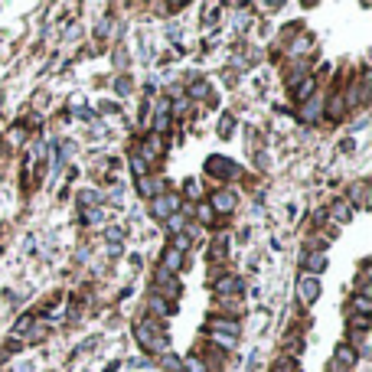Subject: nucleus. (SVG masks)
<instances>
[{"label": "nucleus", "instance_id": "nucleus-1", "mask_svg": "<svg viewBox=\"0 0 372 372\" xmlns=\"http://www.w3.org/2000/svg\"><path fill=\"white\" fill-rule=\"evenodd\" d=\"M137 340L147 349H167V340L160 336V326H157L154 320H140L137 323Z\"/></svg>", "mask_w": 372, "mask_h": 372}, {"label": "nucleus", "instance_id": "nucleus-9", "mask_svg": "<svg viewBox=\"0 0 372 372\" xmlns=\"http://www.w3.org/2000/svg\"><path fill=\"white\" fill-rule=\"evenodd\" d=\"M137 189L144 196H157V193H163V183H157V180H150V177H140L137 180Z\"/></svg>", "mask_w": 372, "mask_h": 372}, {"label": "nucleus", "instance_id": "nucleus-30", "mask_svg": "<svg viewBox=\"0 0 372 372\" xmlns=\"http://www.w3.org/2000/svg\"><path fill=\"white\" fill-rule=\"evenodd\" d=\"M163 366H167V369H170V372H177V369H180V363H177V359H173V356H167V359H163Z\"/></svg>", "mask_w": 372, "mask_h": 372}, {"label": "nucleus", "instance_id": "nucleus-28", "mask_svg": "<svg viewBox=\"0 0 372 372\" xmlns=\"http://www.w3.org/2000/svg\"><path fill=\"white\" fill-rule=\"evenodd\" d=\"M85 222H101V209H88L85 212Z\"/></svg>", "mask_w": 372, "mask_h": 372}, {"label": "nucleus", "instance_id": "nucleus-13", "mask_svg": "<svg viewBox=\"0 0 372 372\" xmlns=\"http://www.w3.org/2000/svg\"><path fill=\"white\" fill-rule=\"evenodd\" d=\"M336 363H340V366H346V369H349V366L356 363V353H353L349 346H340V349H336Z\"/></svg>", "mask_w": 372, "mask_h": 372}, {"label": "nucleus", "instance_id": "nucleus-15", "mask_svg": "<svg viewBox=\"0 0 372 372\" xmlns=\"http://www.w3.org/2000/svg\"><path fill=\"white\" fill-rule=\"evenodd\" d=\"M326 115H330V118H340L343 115V95H333V98L326 101Z\"/></svg>", "mask_w": 372, "mask_h": 372}, {"label": "nucleus", "instance_id": "nucleus-20", "mask_svg": "<svg viewBox=\"0 0 372 372\" xmlns=\"http://www.w3.org/2000/svg\"><path fill=\"white\" fill-rule=\"evenodd\" d=\"M189 95H193V98H206V95H209V85H206V82H196V85L189 88Z\"/></svg>", "mask_w": 372, "mask_h": 372}, {"label": "nucleus", "instance_id": "nucleus-16", "mask_svg": "<svg viewBox=\"0 0 372 372\" xmlns=\"http://www.w3.org/2000/svg\"><path fill=\"white\" fill-rule=\"evenodd\" d=\"M353 307H356V313H359V317L372 313V304H369V297H363V294H356V297H353Z\"/></svg>", "mask_w": 372, "mask_h": 372}, {"label": "nucleus", "instance_id": "nucleus-3", "mask_svg": "<svg viewBox=\"0 0 372 372\" xmlns=\"http://www.w3.org/2000/svg\"><path fill=\"white\" fill-rule=\"evenodd\" d=\"M177 206H180L177 196H154V202H150V212H154L157 219H170Z\"/></svg>", "mask_w": 372, "mask_h": 372}, {"label": "nucleus", "instance_id": "nucleus-10", "mask_svg": "<svg viewBox=\"0 0 372 372\" xmlns=\"http://www.w3.org/2000/svg\"><path fill=\"white\" fill-rule=\"evenodd\" d=\"M317 115H320V95H317V98H307V101H304V108H301L304 121H313Z\"/></svg>", "mask_w": 372, "mask_h": 372}, {"label": "nucleus", "instance_id": "nucleus-14", "mask_svg": "<svg viewBox=\"0 0 372 372\" xmlns=\"http://www.w3.org/2000/svg\"><path fill=\"white\" fill-rule=\"evenodd\" d=\"M333 219H336V222H349V219H353L349 202H336V206H333Z\"/></svg>", "mask_w": 372, "mask_h": 372}, {"label": "nucleus", "instance_id": "nucleus-4", "mask_svg": "<svg viewBox=\"0 0 372 372\" xmlns=\"http://www.w3.org/2000/svg\"><path fill=\"white\" fill-rule=\"evenodd\" d=\"M206 170H209L212 177H235L239 167H235L232 160H225V157H209V160H206Z\"/></svg>", "mask_w": 372, "mask_h": 372}, {"label": "nucleus", "instance_id": "nucleus-25", "mask_svg": "<svg viewBox=\"0 0 372 372\" xmlns=\"http://www.w3.org/2000/svg\"><path fill=\"white\" fill-rule=\"evenodd\" d=\"M186 196H199V183L196 180H186Z\"/></svg>", "mask_w": 372, "mask_h": 372}, {"label": "nucleus", "instance_id": "nucleus-11", "mask_svg": "<svg viewBox=\"0 0 372 372\" xmlns=\"http://www.w3.org/2000/svg\"><path fill=\"white\" fill-rule=\"evenodd\" d=\"M307 268H310V271H323V268H326V255H323V251H310V255H307Z\"/></svg>", "mask_w": 372, "mask_h": 372}, {"label": "nucleus", "instance_id": "nucleus-12", "mask_svg": "<svg viewBox=\"0 0 372 372\" xmlns=\"http://www.w3.org/2000/svg\"><path fill=\"white\" fill-rule=\"evenodd\" d=\"M294 98H301V101L313 98V78H304V82H297V95H294Z\"/></svg>", "mask_w": 372, "mask_h": 372}, {"label": "nucleus", "instance_id": "nucleus-2", "mask_svg": "<svg viewBox=\"0 0 372 372\" xmlns=\"http://www.w3.org/2000/svg\"><path fill=\"white\" fill-rule=\"evenodd\" d=\"M317 294H320V278H313V274L301 278V284H297V297H301V304H313Z\"/></svg>", "mask_w": 372, "mask_h": 372}, {"label": "nucleus", "instance_id": "nucleus-6", "mask_svg": "<svg viewBox=\"0 0 372 372\" xmlns=\"http://www.w3.org/2000/svg\"><path fill=\"white\" fill-rule=\"evenodd\" d=\"M212 333H219V336H239L242 326L235 323L232 317H216V320H212Z\"/></svg>", "mask_w": 372, "mask_h": 372}, {"label": "nucleus", "instance_id": "nucleus-27", "mask_svg": "<svg viewBox=\"0 0 372 372\" xmlns=\"http://www.w3.org/2000/svg\"><path fill=\"white\" fill-rule=\"evenodd\" d=\"M366 323H369L366 317H353V326H356V333H366Z\"/></svg>", "mask_w": 372, "mask_h": 372}, {"label": "nucleus", "instance_id": "nucleus-8", "mask_svg": "<svg viewBox=\"0 0 372 372\" xmlns=\"http://www.w3.org/2000/svg\"><path fill=\"white\" fill-rule=\"evenodd\" d=\"M216 291H219V294H239V291H242V278H222V281H216Z\"/></svg>", "mask_w": 372, "mask_h": 372}, {"label": "nucleus", "instance_id": "nucleus-22", "mask_svg": "<svg viewBox=\"0 0 372 372\" xmlns=\"http://www.w3.org/2000/svg\"><path fill=\"white\" fill-rule=\"evenodd\" d=\"M30 323H33V317H20V323H16V330H13V333H16V336H23L26 330H30Z\"/></svg>", "mask_w": 372, "mask_h": 372}, {"label": "nucleus", "instance_id": "nucleus-26", "mask_svg": "<svg viewBox=\"0 0 372 372\" xmlns=\"http://www.w3.org/2000/svg\"><path fill=\"white\" fill-rule=\"evenodd\" d=\"M212 216H216V212H212L209 206H199V219L202 222H212Z\"/></svg>", "mask_w": 372, "mask_h": 372}, {"label": "nucleus", "instance_id": "nucleus-23", "mask_svg": "<svg viewBox=\"0 0 372 372\" xmlns=\"http://www.w3.org/2000/svg\"><path fill=\"white\" fill-rule=\"evenodd\" d=\"M186 369H189V372H206V366H202L196 356H189V359H186Z\"/></svg>", "mask_w": 372, "mask_h": 372}, {"label": "nucleus", "instance_id": "nucleus-31", "mask_svg": "<svg viewBox=\"0 0 372 372\" xmlns=\"http://www.w3.org/2000/svg\"><path fill=\"white\" fill-rule=\"evenodd\" d=\"M274 372H291V359H281V363L274 366Z\"/></svg>", "mask_w": 372, "mask_h": 372}, {"label": "nucleus", "instance_id": "nucleus-5", "mask_svg": "<svg viewBox=\"0 0 372 372\" xmlns=\"http://www.w3.org/2000/svg\"><path fill=\"white\" fill-rule=\"evenodd\" d=\"M209 209H212V212H232V209H235V193H229V189L216 193V196L209 199Z\"/></svg>", "mask_w": 372, "mask_h": 372}, {"label": "nucleus", "instance_id": "nucleus-17", "mask_svg": "<svg viewBox=\"0 0 372 372\" xmlns=\"http://www.w3.org/2000/svg\"><path fill=\"white\" fill-rule=\"evenodd\" d=\"M131 170L137 173V180H140V177H147V160H140V157L134 154V157H131Z\"/></svg>", "mask_w": 372, "mask_h": 372}, {"label": "nucleus", "instance_id": "nucleus-29", "mask_svg": "<svg viewBox=\"0 0 372 372\" xmlns=\"http://www.w3.org/2000/svg\"><path fill=\"white\" fill-rule=\"evenodd\" d=\"M212 340H216L219 346H232V336H219V333H212Z\"/></svg>", "mask_w": 372, "mask_h": 372}, {"label": "nucleus", "instance_id": "nucleus-19", "mask_svg": "<svg viewBox=\"0 0 372 372\" xmlns=\"http://www.w3.org/2000/svg\"><path fill=\"white\" fill-rule=\"evenodd\" d=\"M167 232H183V216H170L167 219Z\"/></svg>", "mask_w": 372, "mask_h": 372}, {"label": "nucleus", "instance_id": "nucleus-24", "mask_svg": "<svg viewBox=\"0 0 372 372\" xmlns=\"http://www.w3.org/2000/svg\"><path fill=\"white\" fill-rule=\"evenodd\" d=\"M95 202H98V193H95V189H85V193H82V206H95Z\"/></svg>", "mask_w": 372, "mask_h": 372}, {"label": "nucleus", "instance_id": "nucleus-21", "mask_svg": "<svg viewBox=\"0 0 372 372\" xmlns=\"http://www.w3.org/2000/svg\"><path fill=\"white\" fill-rule=\"evenodd\" d=\"M150 310H154V313H167V310H170V307H167V301H160V297H150Z\"/></svg>", "mask_w": 372, "mask_h": 372}, {"label": "nucleus", "instance_id": "nucleus-18", "mask_svg": "<svg viewBox=\"0 0 372 372\" xmlns=\"http://www.w3.org/2000/svg\"><path fill=\"white\" fill-rule=\"evenodd\" d=\"M310 46H313V43H310V36H297L294 43H291V53H307Z\"/></svg>", "mask_w": 372, "mask_h": 372}, {"label": "nucleus", "instance_id": "nucleus-7", "mask_svg": "<svg viewBox=\"0 0 372 372\" xmlns=\"http://www.w3.org/2000/svg\"><path fill=\"white\" fill-rule=\"evenodd\" d=\"M180 264H183V251H177V248H167V255H163V264H160V268L173 274Z\"/></svg>", "mask_w": 372, "mask_h": 372}]
</instances>
